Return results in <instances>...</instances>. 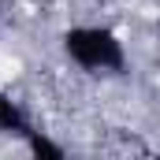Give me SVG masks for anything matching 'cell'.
Here are the masks:
<instances>
[{"label": "cell", "instance_id": "1", "mask_svg": "<svg viewBox=\"0 0 160 160\" xmlns=\"http://www.w3.org/2000/svg\"><path fill=\"white\" fill-rule=\"evenodd\" d=\"M67 60L89 75H123L127 71V48L116 30L108 26H71L63 34Z\"/></svg>", "mask_w": 160, "mask_h": 160}, {"label": "cell", "instance_id": "2", "mask_svg": "<svg viewBox=\"0 0 160 160\" xmlns=\"http://www.w3.org/2000/svg\"><path fill=\"white\" fill-rule=\"evenodd\" d=\"M0 134H15L26 142V134H34V123L26 116V108L19 101H11L4 89H0Z\"/></svg>", "mask_w": 160, "mask_h": 160}, {"label": "cell", "instance_id": "3", "mask_svg": "<svg viewBox=\"0 0 160 160\" xmlns=\"http://www.w3.org/2000/svg\"><path fill=\"white\" fill-rule=\"evenodd\" d=\"M26 149L34 153V157H41V160H63L67 153H63V145H56V142H48L45 134H26Z\"/></svg>", "mask_w": 160, "mask_h": 160}]
</instances>
